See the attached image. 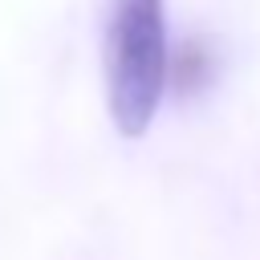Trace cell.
Instances as JSON below:
<instances>
[{
    "label": "cell",
    "mask_w": 260,
    "mask_h": 260,
    "mask_svg": "<svg viewBox=\"0 0 260 260\" xmlns=\"http://www.w3.org/2000/svg\"><path fill=\"white\" fill-rule=\"evenodd\" d=\"M167 12L162 0H114L106 32V93L114 126L138 138L167 89Z\"/></svg>",
    "instance_id": "obj_1"
}]
</instances>
